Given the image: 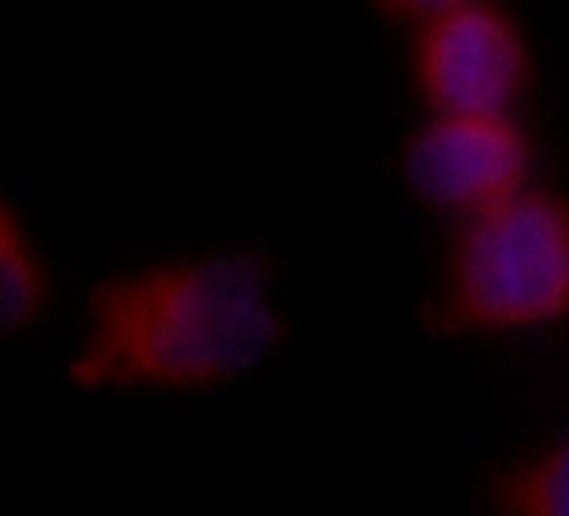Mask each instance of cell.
Segmentation results:
<instances>
[{
    "instance_id": "8992f818",
    "label": "cell",
    "mask_w": 569,
    "mask_h": 516,
    "mask_svg": "<svg viewBox=\"0 0 569 516\" xmlns=\"http://www.w3.org/2000/svg\"><path fill=\"white\" fill-rule=\"evenodd\" d=\"M490 516H569V434L533 447L497 474Z\"/></svg>"
},
{
    "instance_id": "52a82bcc",
    "label": "cell",
    "mask_w": 569,
    "mask_h": 516,
    "mask_svg": "<svg viewBox=\"0 0 569 516\" xmlns=\"http://www.w3.org/2000/svg\"><path fill=\"white\" fill-rule=\"evenodd\" d=\"M367 3L373 10H380L383 17H390V20H403V23L420 27L430 17H437V13H443V10H450V7H457L463 0H367Z\"/></svg>"
},
{
    "instance_id": "277c9868",
    "label": "cell",
    "mask_w": 569,
    "mask_h": 516,
    "mask_svg": "<svg viewBox=\"0 0 569 516\" xmlns=\"http://www.w3.org/2000/svg\"><path fill=\"white\" fill-rule=\"evenodd\" d=\"M533 163V137L513 113H430L400 153L407 190L457 224L527 190Z\"/></svg>"
},
{
    "instance_id": "6da1fadb",
    "label": "cell",
    "mask_w": 569,
    "mask_h": 516,
    "mask_svg": "<svg viewBox=\"0 0 569 516\" xmlns=\"http://www.w3.org/2000/svg\"><path fill=\"white\" fill-rule=\"evenodd\" d=\"M283 340L270 267L203 250L97 280L67 377L83 390H210L260 367Z\"/></svg>"
},
{
    "instance_id": "3957f363",
    "label": "cell",
    "mask_w": 569,
    "mask_h": 516,
    "mask_svg": "<svg viewBox=\"0 0 569 516\" xmlns=\"http://www.w3.org/2000/svg\"><path fill=\"white\" fill-rule=\"evenodd\" d=\"M410 73L430 113L507 117L533 83V47L507 3L463 0L413 27Z\"/></svg>"
},
{
    "instance_id": "7a4b0ae2",
    "label": "cell",
    "mask_w": 569,
    "mask_h": 516,
    "mask_svg": "<svg viewBox=\"0 0 569 516\" xmlns=\"http://www.w3.org/2000/svg\"><path fill=\"white\" fill-rule=\"evenodd\" d=\"M440 334L500 340L569 320V197L530 183L457 224L430 304Z\"/></svg>"
},
{
    "instance_id": "5b68a950",
    "label": "cell",
    "mask_w": 569,
    "mask_h": 516,
    "mask_svg": "<svg viewBox=\"0 0 569 516\" xmlns=\"http://www.w3.org/2000/svg\"><path fill=\"white\" fill-rule=\"evenodd\" d=\"M50 304L47 264L20 214L0 197V344L27 334Z\"/></svg>"
}]
</instances>
